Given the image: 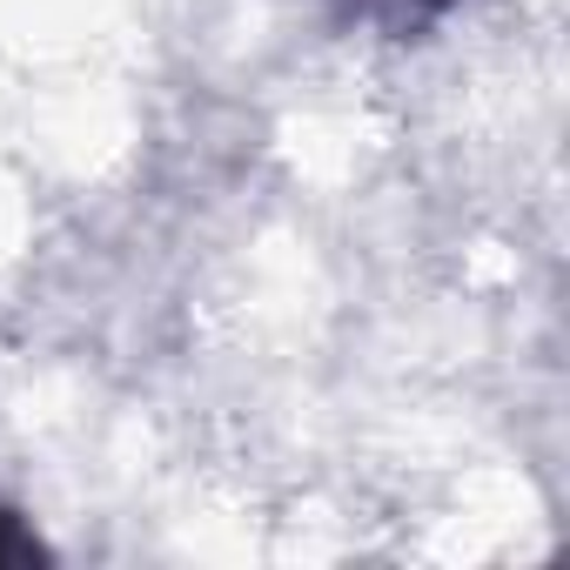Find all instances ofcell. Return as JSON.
Returning a JSON list of instances; mask_svg holds the SVG:
<instances>
[{"label":"cell","mask_w":570,"mask_h":570,"mask_svg":"<svg viewBox=\"0 0 570 570\" xmlns=\"http://www.w3.org/2000/svg\"><path fill=\"white\" fill-rule=\"evenodd\" d=\"M14 563H48V543L21 523V510L0 503V570H14Z\"/></svg>","instance_id":"obj_1"},{"label":"cell","mask_w":570,"mask_h":570,"mask_svg":"<svg viewBox=\"0 0 570 570\" xmlns=\"http://www.w3.org/2000/svg\"><path fill=\"white\" fill-rule=\"evenodd\" d=\"M363 8H376L390 28H416V21H436V14H450L456 0H363Z\"/></svg>","instance_id":"obj_2"}]
</instances>
